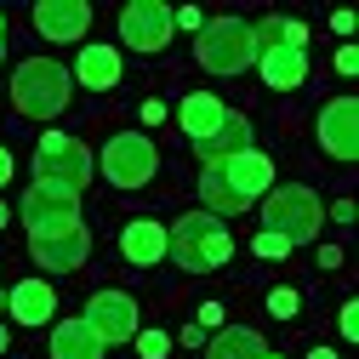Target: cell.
<instances>
[{"label":"cell","mask_w":359,"mask_h":359,"mask_svg":"<svg viewBox=\"0 0 359 359\" xmlns=\"http://www.w3.org/2000/svg\"><path fill=\"white\" fill-rule=\"evenodd\" d=\"M6 308H12L18 325H46L52 313H57V291H52L46 280H23V285H12Z\"/></svg>","instance_id":"15"},{"label":"cell","mask_w":359,"mask_h":359,"mask_svg":"<svg viewBox=\"0 0 359 359\" xmlns=\"http://www.w3.org/2000/svg\"><path fill=\"white\" fill-rule=\"evenodd\" d=\"M52 359H103V342L86 331V320L52 325Z\"/></svg>","instance_id":"20"},{"label":"cell","mask_w":359,"mask_h":359,"mask_svg":"<svg viewBox=\"0 0 359 359\" xmlns=\"http://www.w3.org/2000/svg\"><path fill=\"white\" fill-rule=\"evenodd\" d=\"M18 211H23V229H29V234H40V229H63V222H80V200H74V194L40 189V183L23 194Z\"/></svg>","instance_id":"13"},{"label":"cell","mask_w":359,"mask_h":359,"mask_svg":"<svg viewBox=\"0 0 359 359\" xmlns=\"http://www.w3.org/2000/svg\"><path fill=\"white\" fill-rule=\"evenodd\" d=\"M165 257H177L183 274H211V268H222V262L234 257V240H229V229H222L217 217L189 211V217L165 234Z\"/></svg>","instance_id":"2"},{"label":"cell","mask_w":359,"mask_h":359,"mask_svg":"<svg viewBox=\"0 0 359 359\" xmlns=\"http://www.w3.org/2000/svg\"><path fill=\"white\" fill-rule=\"evenodd\" d=\"M120 251H126V262H137V268H154V262L165 257V229H160V222H149V217L126 222V234H120Z\"/></svg>","instance_id":"17"},{"label":"cell","mask_w":359,"mask_h":359,"mask_svg":"<svg viewBox=\"0 0 359 359\" xmlns=\"http://www.w3.org/2000/svg\"><path fill=\"white\" fill-rule=\"evenodd\" d=\"M251 251H257V257H268V262H274V257H280V262H285V257H291V245H285V240H280V234H268V229H262V234H257V240H251Z\"/></svg>","instance_id":"24"},{"label":"cell","mask_w":359,"mask_h":359,"mask_svg":"<svg viewBox=\"0 0 359 359\" xmlns=\"http://www.w3.org/2000/svg\"><path fill=\"white\" fill-rule=\"evenodd\" d=\"M0 46H6V12H0Z\"/></svg>","instance_id":"32"},{"label":"cell","mask_w":359,"mask_h":359,"mask_svg":"<svg viewBox=\"0 0 359 359\" xmlns=\"http://www.w3.org/2000/svg\"><path fill=\"white\" fill-rule=\"evenodd\" d=\"M69 92H74V80H69V69L52 63V57H29V63H18V74H12V103H18V114H29V120L63 114V109H69Z\"/></svg>","instance_id":"3"},{"label":"cell","mask_w":359,"mask_h":359,"mask_svg":"<svg viewBox=\"0 0 359 359\" xmlns=\"http://www.w3.org/2000/svg\"><path fill=\"white\" fill-rule=\"evenodd\" d=\"M160 171V149L143 137V131H120V137L103 143V177L114 189H143Z\"/></svg>","instance_id":"7"},{"label":"cell","mask_w":359,"mask_h":359,"mask_svg":"<svg viewBox=\"0 0 359 359\" xmlns=\"http://www.w3.org/2000/svg\"><path fill=\"white\" fill-rule=\"evenodd\" d=\"M222 114H229V109H222L211 92H189V97H183V109H177V120H183V131H189L194 143H205V137H211V131L222 126Z\"/></svg>","instance_id":"18"},{"label":"cell","mask_w":359,"mask_h":359,"mask_svg":"<svg viewBox=\"0 0 359 359\" xmlns=\"http://www.w3.org/2000/svg\"><path fill=\"white\" fill-rule=\"evenodd\" d=\"M74 74L92 86V92H109V86H120V52L114 46H80Z\"/></svg>","instance_id":"19"},{"label":"cell","mask_w":359,"mask_h":359,"mask_svg":"<svg viewBox=\"0 0 359 359\" xmlns=\"http://www.w3.org/2000/svg\"><path fill=\"white\" fill-rule=\"evenodd\" d=\"M320 222H325V205H320L313 189H302V183L268 189V200H262V229H268V234H280L285 245H297V240H313V234H320Z\"/></svg>","instance_id":"5"},{"label":"cell","mask_w":359,"mask_h":359,"mask_svg":"<svg viewBox=\"0 0 359 359\" xmlns=\"http://www.w3.org/2000/svg\"><path fill=\"white\" fill-rule=\"evenodd\" d=\"M257 69H262V80H268V92H297V86L308 80V52L268 46V52H257Z\"/></svg>","instance_id":"14"},{"label":"cell","mask_w":359,"mask_h":359,"mask_svg":"<svg viewBox=\"0 0 359 359\" xmlns=\"http://www.w3.org/2000/svg\"><path fill=\"white\" fill-rule=\"evenodd\" d=\"M29 251H34V262L46 268V274H74L86 262V251H92V234H86V222H63V229L29 234Z\"/></svg>","instance_id":"8"},{"label":"cell","mask_w":359,"mask_h":359,"mask_svg":"<svg viewBox=\"0 0 359 359\" xmlns=\"http://www.w3.org/2000/svg\"><path fill=\"white\" fill-rule=\"evenodd\" d=\"M337 69H342V74H353V69H359V52H353V46H342V52H337Z\"/></svg>","instance_id":"28"},{"label":"cell","mask_w":359,"mask_h":359,"mask_svg":"<svg viewBox=\"0 0 359 359\" xmlns=\"http://www.w3.org/2000/svg\"><path fill=\"white\" fill-rule=\"evenodd\" d=\"M262 359H285V353H262Z\"/></svg>","instance_id":"35"},{"label":"cell","mask_w":359,"mask_h":359,"mask_svg":"<svg viewBox=\"0 0 359 359\" xmlns=\"http://www.w3.org/2000/svg\"><path fill=\"white\" fill-rule=\"evenodd\" d=\"M262 353H268L262 337L245 331V325H229V331H217V337L205 342V359H262Z\"/></svg>","instance_id":"21"},{"label":"cell","mask_w":359,"mask_h":359,"mask_svg":"<svg viewBox=\"0 0 359 359\" xmlns=\"http://www.w3.org/2000/svg\"><path fill=\"white\" fill-rule=\"evenodd\" d=\"M86 331L103 348L109 342H131L137 337V302L126 291H92V302H86Z\"/></svg>","instance_id":"9"},{"label":"cell","mask_w":359,"mask_h":359,"mask_svg":"<svg viewBox=\"0 0 359 359\" xmlns=\"http://www.w3.org/2000/svg\"><path fill=\"white\" fill-rule=\"evenodd\" d=\"M34 29L52 40V46H69V40H80L86 29H92V6L86 0H40L34 6Z\"/></svg>","instance_id":"12"},{"label":"cell","mask_w":359,"mask_h":359,"mask_svg":"<svg viewBox=\"0 0 359 359\" xmlns=\"http://www.w3.org/2000/svg\"><path fill=\"white\" fill-rule=\"evenodd\" d=\"M171 29H205L200 6H183V12H171Z\"/></svg>","instance_id":"25"},{"label":"cell","mask_w":359,"mask_h":359,"mask_svg":"<svg viewBox=\"0 0 359 359\" xmlns=\"http://www.w3.org/2000/svg\"><path fill=\"white\" fill-rule=\"evenodd\" d=\"M194 149H200V160H205V165L229 160V154H245V149H251V120H245V114H222V126L211 131L205 143H194Z\"/></svg>","instance_id":"16"},{"label":"cell","mask_w":359,"mask_h":359,"mask_svg":"<svg viewBox=\"0 0 359 359\" xmlns=\"http://www.w3.org/2000/svg\"><path fill=\"white\" fill-rule=\"evenodd\" d=\"M0 353H6V325H0Z\"/></svg>","instance_id":"33"},{"label":"cell","mask_w":359,"mask_h":359,"mask_svg":"<svg viewBox=\"0 0 359 359\" xmlns=\"http://www.w3.org/2000/svg\"><path fill=\"white\" fill-rule=\"evenodd\" d=\"M268 189H274V160L245 149V154H229L200 171V200H205V217H240L251 200H262Z\"/></svg>","instance_id":"1"},{"label":"cell","mask_w":359,"mask_h":359,"mask_svg":"<svg viewBox=\"0 0 359 359\" xmlns=\"http://www.w3.org/2000/svg\"><path fill=\"white\" fill-rule=\"evenodd\" d=\"M308 359H337V353H331V348H313V353H308Z\"/></svg>","instance_id":"31"},{"label":"cell","mask_w":359,"mask_h":359,"mask_svg":"<svg viewBox=\"0 0 359 359\" xmlns=\"http://www.w3.org/2000/svg\"><path fill=\"white\" fill-rule=\"evenodd\" d=\"M200 69L211 74H245L257 63V40H251V23L245 18H211L200 29Z\"/></svg>","instance_id":"6"},{"label":"cell","mask_w":359,"mask_h":359,"mask_svg":"<svg viewBox=\"0 0 359 359\" xmlns=\"http://www.w3.org/2000/svg\"><path fill=\"white\" fill-rule=\"evenodd\" d=\"M205 325H222V308H217V302H205V308H200V331H205Z\"/></svg>","instance_id":"30"},{"label":"cell","mask_w":359,"mask_h":359,"mask_svg":"<svg viewBox=\"0 0 359 359\" xmlns=\"http://www.w3.org/2000/svg\"><path fill=\"white\" fill-rule=\"evenodd\" d=\"M131 342H137L143 359H165V353H171V337H165V331H143V337H131Z\"/></svg>","instance_id":"23"},{"label":"cell","mask_w":359,"mask_h":359,"mask_svg":"<svg viewBox=\"0 0 359 359\" xmlns=\"http://www.w3.org/2000/svg\"><path fill=\"white\" fill-rule=\"evenodd\" d=\"M297 308H302V297H297L291 285H274V291H268V313H274V320H291Z\"/></svg>","instance_id":"22"},{"label":"cell","mask_w":359,"mask_h":359,"mask_svg":"<svg viewBox=\"0 0 359 359\" xmlns=\"http://www.w3.org/2000/svg\"><path fill=\"white\" fill-rule=\"evenodd\" d=\"M34 183L80 200V189L92 183V149L80 137H69V131H46V137L34 143Z\"/></svg>","instance_id":"4"},{"label":"cell","mask_w":359,"mask_h":359,"mask_svg":"<svg viewBox=\"0 0 359 359\" xmlns=\"http://www.w3.org/2000/svg\"><path fill=\"white\" fill-rule=\"evenodd\" d=\"M160 120H165V103L149 97V103H143V126H160Z\"/></svg>","instance_id":"29"},{"label":"cell","mask_w":359,"mask_h":359,"mask_svg":"<svg viewBox=\"0 0 359 359\" xmlns=\"http://www.w3.org/2000/svg\"><path fill=\"white\" fill-rule=\"evenodd\" d=\"M120 40H126L131 52H165L171 12L160 6V0H131V6L120 12Z\"/></svg>","instance_id":"10"},{"label":"cell","mask_w":359,"mask_h":359,"mask_svg":"<svg viewBox=\"0 0 359 359\" xmlns=\"http://www.w3.org/2000/svg\"><path fill=\"white\" fill-rule=\"evenodd\" d=\"M12 165H18V160H12V149H6V143H0V189H6V183H12Z\"/></svg>","instance_id":"27"},{"label":"cell","mask_w":359,"mask_h":359,"mask_svg":"<svg viewBox=\"0 0 359 359\" xmlns=\"http://www.w3.org/2000/svg\"><path fill=\"white\" fill-rule=\"evenodd\" d=\"M320 149L331 160H353L359 154V103L353 97H337L320 109Z\"/></svg>","instance_id":"11"},{"label":"cell","mask_w":359,"mask_h":359,"mask_svg":"<svg viewBox=\"0 0 359 359\" xmlns=\"http://www.w3.org/2000/svg\"><path fill=\"white\" fill-rule=\"evenodd\" d=\"M0 57H6V46H0Z\"/></svg>","instance_id":"36"},{"label":"cell","mask_w":359,"mask_h":359,"mask_svg":"<svg viewBox=\"0 0 359 359\" xmlns=\"http://www.w3.org/2000/svg\"><path fill=\"white\" fill-rule=\"evenodd\" d=\"M342 337H348V342H353V337H359V308H353V302H348V308H342Z\"/></svg>","instance_id":"26"},{"label":"cell","mask_w":359,"mask_h":359,"mask_svg":"<svg viewBox=\"0 0 359 359\" xmlns=\"http://www.w3.org/2000/svg\"><path fill=\"white\" fill-rule=\"evenodd\" d=\"M0 229H6V205H0Z\"/></svg>","instance_id":"34"}]
</instances>
